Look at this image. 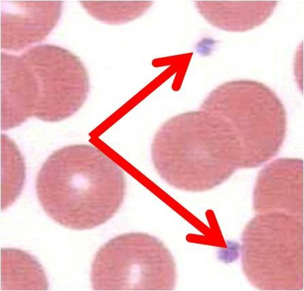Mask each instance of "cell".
<instances>
[{"instance_id": "6da1fadb", "label": "cell", "mask_w": 304, "mask_h": 291, "mask_svg": "<svg viewBox=\"0 0 304 291\" xmlns=\"http://www.w3.org/2000/svg\"><path fill=\"white\" fill-rule=\"evenodd\" d=\"M125 174L100 150L89 144L64 147L48 158L36 182L47 215L71 230L91 229L112 218L126 195Z\"/></svg>"}, {"instance_id": "52a82bcc", "label": "cell", "mask_w": 304, "mask_h": 291, "mask_svg": "<svg viewBox=\"0 0 304 291\" xmlns=\"http://www.w3.org/2000/svg\"><path fill=\"white\" fill-rule=\"evenodd\" d=\"M2 200L11 204L20 194L25 178L23 158L15 143L1 135Z\"/></svg>"}, {"instance_id": "8992f818", "label": "cell", "mask_w": 304, "mask_h": 291, "mask_svg": "<svg viewBox=\"0 0 304 291\" xmlns=\"http://www.w3.org/2000/svg\"><path fill=\"white\" fill-rule=\"evenodd\" d=\"M42 265L34 255L14 248L1 249V290H48Z\"/></svg>"}, {"instance_id": "277c9868", "label": "cell", "mask_w": 304, "mask_h": 291, "mask_svg": "<svg viewBox=\"0 0 304 291\" xmlns=\"http://www.w3.org/2000/svg\"><path fill=\"white\" fill-rule=\"evenodd\" d=\"M176 279L171 251L159 238L140 232L119 235L102 245L90 273L96 290H172Z\"/></svg>"}, {"instance_id": "3957f363", "label": "cell", "mask_w": 304, "mask_h": 291, "mask_svg": "<svg viewBox=\"0 0 304 291\" xmlns=\"http://www.w3.org/2000/svg\"><path fill=\"white\" fill-rule=\"evenodd\" d=\"M241 242L242 269L254 287L303 289V217L278 212L257 216L246 225Z\"/></svg>"}, {"instance_id": "ba28073f", "label": "cell", "mask_w": 304, "mask_h": 291, "mask_svg": "<svg viewBox=\"0 0 304 291\" xmlns=\"http://www.w3.org/2000/svg\"><path fill=\"white\" fill-rule=\"evenodd\" d=\"M229 243L228 249L221 251L219 255L221 260L227 262H232L237 260L240 251V246L238 243L232 241Z\"/></svg>"}, {"instance_id": "5b68a950", "label": "cell", "mask_w": 304, "mask_h": 291, "mask_svg": "<svg viewBox=\"0 0 304 291\" xmlns=\"http://www.w3.org/2000/svg\"><path fill=\"white\" fill-rule=\"evenodd\" d=\"M303 160L281 158L259 172L254 193L257 212L303 216Z\"/></svg>"}, {"instance_id": "7a4b0ae2", "label": "cell", "mask_w": 304, "mask_h": 291, "mask_svg": "<svg viewBox=\"0 0 304 291\" xmlns=\"http://www.w3.org/2000/svg\"><path fill=\"white\" fill-rule=\"evenodd\" d=\"M4 85L10 106L22 119L49 122L61 121L73 110L83 89L77 67L60 54L45 50L18 58L7 72Z\"/></svg>"}]
</instances>
